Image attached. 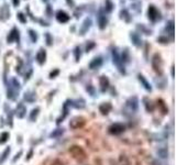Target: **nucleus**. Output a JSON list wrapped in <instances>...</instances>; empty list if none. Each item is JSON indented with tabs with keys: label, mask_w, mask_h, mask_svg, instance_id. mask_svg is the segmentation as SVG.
Listing matches in <instances>:
<instances>
[{
	"label": "nucleus",
	"mask_w": 176,
	"mask_h": 165,
	"mask_svg": "<svg viewBox=\"0 0 176 165\" xmlns=\"http://www.w3.org/2000/svg\"><path fill=\"white\" fill-rule=\"evenodd\" d=\"M90 25H91V20H90L89 18H87V19L84 21V23H82V28H80V34H85V32L88 31V29L90 28Z\"/></svg>",
	"instance_id": "1a4fd4ad"
},
{
	"label": "nucleus",
	"mask_w": 176,
	"mask_h": 165,
	"mask_svg": "<svg viewBox=\"0 0 176 165\" xmlns=\"http://www.w3.org/2000/svg\"><path fill=\"white\" fill-rule=\"evenodd\" d=\"M9 16H10L9 7H8V5H3L0 8V20L1 21H6Z\"/></svg>",
	"instance_id": "0eeeda50"
},
{
	"label": "nucleus",
	"mask_w": 176,
	"mask_h": 165,
	"mask_svg": "<svg viewBox=\"0 0 176 165\" xmlns=\"http://www.w3.org/2000/svg\"><path fill=\"white\" fill-rule=\"evenodd\" d=\"M112 9H113L112 1L111 0H106V2H104V10H106V12H111Z\"/></svg>",
	"instance_id": "ddd939ff"
},
{
	"label": "nucleus",
	"mask_w": 176,
	"mask_h": 165,
	"mask_svg": "<svg viewBox=\"0 0 176 165\" xmlns=\"http://www.w3.org/2000/svg\"><path fill=\"white\" fill-rule=\"evenodd\" d=\"M148 19H150L152 22H156L157 20L161 19V12L156 9V7H155V6L151 5L150 7H148Z\"/></svg>",
	"instance_id": "f03ea898"
},
{
	"label": "nucleus",
	"mask_w": 176,
	"mask_h": 165,
	"mask_svg": "<svg viewBox=\"0 0 176 165\" xmlns=\"http://www.w3.org/2000/svg\"><path fill=\"white\" fill-rule=\"evenodd\" d=\"M157 41H159L160 43H167V42H168V38H166V36H160V38H157Z\"/></svg>",
	"instance_id": "4be33fe9"
},
{
	"label": "nucleus",
	"mask_w": 176,
	"mask_h": 165,
	"mask_svg": "<svg viewBox=\"0 0 176 165\" xmlns=\"http://www.w3.org/2000/svg\"><path fill=\"white\" fill-rule=\"evenodd\" d=\"M130 38H131L133 44L137 45V46H140L141 43H142V42H141V38L138 35L137 33H131V34H130Z\"/></svg>",
	"instance_id": "9b49d317"
},
{
	"label": "nucleus",
	"mask_w": 176,
	"mask_h": 165,
	"mask_svg": "<svg viewBox=\"0 0 176 165\" xmlns=\"http://www.w3.org/2000/svg\"><path fill=\"white\" fill-rule=\"evenodd\" d=\"M152 66H153L154 71L159 74H162V67H163V62H162V57L160 54H155L152 60Z\"/></svg>",
	"instance_id": "7ed1b4c3"
},
{
	"label": "nucleus",
	"mask_w": 176,
	"mask_h": 165,
	"mask_svg": "<svg viewBox=\"0 0 176 165\" xmlns=\"http://www.w3.org/2000/svg\"><path fill=\"white\" fill-rule=\"evenodd\" d=\"M100 84H101L102 89L107 88V86H108V79H107L104 76H101V78H100Z\"/></svg>",
	"instance_id": "2eb2a0df"
},
{
	"label": "nucleus",
	"mask_w": 176,
	"mask_h": 165,
	"mask_svg": "<svg viewBox=\"0 0 176 165\" xmlns=\"http://www.w3.org/2000/svg\"><path fill=\"white\" fill-rule=\"evenodd\" d=\"M29 35L31 36V40H32L33 42H36V40H38V35H36V32H34L33 30H30V31H29Z\"/></svg>",
	"instance_id": "a211bd4d"
},
{
	"label": "nucleus",
	"mask_w": 176,
	"mask_h": 165,
	"mask_svg": "<svg viewBox=\"0 0 176 165\" xmlns=\"http://www.w3.org/2000/svg\"><path fill=\"white\" fill-rule=\"evenodd\" d=\"M84 124H85V119L82 118V117L74 118V119L69 122V126L73 128V129H79V128H82Z\"/></svg>",
	"instance_id": "20e7f679"
},
{
	"label": "nucleus",
	"mask_w": 176,
	"mask_h": 165,
	"mask_svg": "<svg viewBox=\"0 0 176 165\" xmlns=\"http://www.w3.org/2000/svg\"><path fill=\"white\" fill-rule=\"evenodd\" d=\"M43 1H46V0H43Z\"/></svg>",
	"instance_id": "a878e982"
},
{
	"label": "nucleus",
	"mask_w": 176,
	"mask_h": 165,
	"mask_svg": "<svg viewBox=\"0 0 176 165\" xmlns=\"http://www.w3.org/2000/svg\"><path fill=\"white\" fill-rule=\"evenodd\" d=\"M101 63H102V60H101L100 57H98V58H95V60L90 63L89 67H90L91 69H95V68H97V67H99V66L101 65Z\"/></svg>",
	"instance_id": "f8f14e48"
},
{
	"label": "nucleus",
	"mask_w": 176,
	"mask_h": 165,
	"mask_svg": "<svg viewBox=\"0 0 176 165\" xmlns=\"http://www.w3.org/2000/svg\"><path fill=\"white\" fill-rule=\"evenodd\" d=\"M16 18H18V20L21 22V23H25V22H27V18H25L24 14L21 13V12H19V13L16 14Z\"/></svg>",
	"instance_id": "f3484780"
},
{
	"label": "nucleus",
	"mask_w": 176,
	"mask_h": 165,
	"mask_svg": "<svg viewBox=\"0 0 176 165\" xmlns=\"http://www.w3.org/2000/svg\"><path fill=\"white\" fill-rule=\"evenodd\" d=\"M45 57H46V54H45V51L44 50H40L38 53L36 54V60L40 64H43L45 62Z\"/></svg>",
	"instance_id": "9d476101"
},
{
	"label": "nucleus",
	"mask_w": 176,
	"mask_h": 165,
	"mask_svg": "<svg viewBox=\"0 0 176 165\" xmlns=\"http://www.w3.org/2000/svg\"><path fill=\"white\" fill-rule=\"evenodd\" d=\"M119 165H130V161L126 155H120L119 156Z\"/></svg>",
	"instance_id": "4468645a"
},
{
	"label": "nucleus",
	"mask_w": 176,
	"mask_h": 165,
	"mask_svg": "<svg viewBox=\"0 0 176 165\" xmlns=\"http://www.w3.org/2000/svg\"><path fill=\"white\" fill-rule=\"evenodd\" d=\"M68 152L72 155V157L74 160H76L77 162H79V163L85 162L87 160V153L79 145H72L71 148H68Z\"/></svg>",
	"instance_id": "f257e3e1"
},
{
	"label": "nucleus",
	"mask_w": 176,
	"mask_h": 165,
	"mask_svg": "<svg viewBox=\"0 0 176 165\" xmlns=\"http://www.w3.org/2000/svg\"><path fill=\"white\" fill-rule=\"evenodd\" d=\"M166 30H167V31H170V34H173V32H174V22L173 21L168 22V23H167V25H166Z\"/></svg>",
	"instance_id": "dca6fc26"
},
{
	"label": "nucleus",
	"mask_w": 176,
	"mask_h": 165,
	"mask_svg": "<svg viewBox=\"0 0 176 165\" xmlns=\"http://www.w3.org/2000/svg\"><path fill=\"white\" fill-rule=\"evenodd\" d=\"M107 23H108V20H107L106 16H104V13H102V10H99V13H98V25H99V29H101V30L106 29V27H107Z\"/></svg>",
	"instance_id": "39448f33"
},
{
	"label": "nucleus",
	"mask_w": 176,
	"mask_h": 165,
	"mask_svg": "<svg viewBox=\"0 0 176 165\" xmlns=\"http://www.w3.org/2000/svg\"><path fill=\"white\" fill-rule=\"evenodd\" d=\"M51 165H64V163L58 159H54L51 162Z\"/></svg>",
	"instance_id": "412c9836"
},
{
	"label": "nucleus",
	"mask_w": 176,
	"mask_h": 165,
	"mask_svg": "<svg viewBox=\"0 0 176 165\" xmlns=\"http://www.w3.org/2000/svg\"><path fill=\"white\" fill-rule=\"evenodd\" d=\"M128 16H129V13H128V11L126 10H121L120 12V18L121 19H123V18H126V21H129V18H128Z\"/></svg>",
	"instance_id": "6ab92c4d"
},
{
	"label": "nucleus",
	"mask_w": 176,
	"mask_h": 165,
	"mask_svg": "<svg viewBox=\"0 0 176 165\" xmlns=\"http://www.w3.org/2000/svg\"><path fill=\"white\" fill-rule=\"evenodd\" d=\"M56 20L60 23H66V22L69 21V16L66 13L65 11L60 10L57 11V13H56Z\"/></svg>",
	"instance_id": "423d86ee"
},
{
	"label": "nucleus",
	"mask_w": 176,
	"mask_h": 165,
	"mask_svg": "<svg viewBox=\"0 0 176 165\" xmlns=\"http://www.w3.org/2000/svg\"><path fill=\"white\" fill-rule=\"evenodd\" d=\"M18 38H19V31H18L16 28H13V29L11 30V32L9 33L7 41H8V43H12L14 40H18Z\"/></svg>",
	"instance_id": "6e6552de"
},
{
	"label": "nucleus",
	"mask_w": 176,
	"mask_h": 165,
	"mask_svg": "<svg viewBox=\"0 0 176 165\" xmlns=\"http://www.w3.org/2000/svg\"><path fill=\"white\" fill-rule=\"evenodd\" d=\"M45 38H46V43H47V45H52L53 38L51 36V34H50V33H46V34H45Z\"/></svg>",
	"instance_id": "aec40b11"
},
{
	"label": "nucleus",
	"mask_w": 176,
	"mask_h": 165,
	"mask_svg": "<svg viewBox=\"0 0 176 165\" xmlns=\"http://www.w3.org/2000/svg\"><path fill=\"white\" fill-rule=\"evenodd\" d=\"M46 13H47V16H53V12H52V8H51V6H47V7H46Z\"/></svg>",
	"instance_id": "b1692460"
},
{
	"label": "nucleus",
	"mask_w": 176,
	"mask_h": 165,
	"mask_svg": "<svg viewBox=\"0 0 176 165\" xmlns=\"http://www.w3.org/2000/svg\"><path fill=\"white\" fill-rule=\"evenodd\" d=\"M12 2H13V6L18 7V6H19V3H20V0H12Z\"/></svg>",
	"instance_id": "393cba45"
},
{
	"label": "nucleus",
	"mask_w": 176,
	"mask_h": 165,
	"mask_svg": "<svg viewBox=\"0 0 176 165\" xmlns=\"http://www.w3.org/2000/svg\"><path fill=\"white\" fill-rule=\"evenodd\" d=\"M93 47H95V43L90 41V42H89V43L86 45V51H87V52H89V51L93 49Z\"/></svg>",
	"instance_id": "5701e85b"
}]
</instances>
